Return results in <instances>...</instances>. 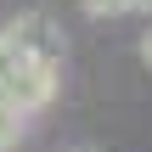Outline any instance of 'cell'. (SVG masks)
Returning <instances> with one entry per match:
<instances>
[{
  "label": "cell",
  "instance_id": "obj_4",
  "mask_svg": "<svg viewBox=\"0 0 152 152\" xmlns=\"http://www.w3.org/2000/svg\"><path fill=\"white\" fill-rule=\"evenodd\" d=\"M85 6V17H124L130 11V0H79Z\"/></svg>",
  "mask_w": 152,
  "mask_h": 152
},
{
  "label": "cell",
  "instance_id": "obj_3",
  "mask_svg": "<svg viewBox=\"0 0 152 152\" xmlns=\"http://www.w3.org/2000/svg\"><path fill=\"white\" fill-rule=\"evenodd\" d=\"M23 141H28V113L0 96V152H17Z\"/></svg>",
  "mask_w": 152,
  "mask_h": 152
},
{
  "label": "cell",
  "instance_id": "obj_5",
  "mask_svg": "<svg viewBox=\"0 0 152 152\" xmlns=\"http://www.w3.org/2000/svg\"><path fill=\"white\" fill-rule=\"evenodd\" d=\"M135 45H141V62H147V68H152V23H147V34H141Z\"/></svg>",
  "mask_w": 152,
  "mask_h": 152
},
{
  "label": "cell",
  "instance_id": "obj_1",
  "mask_svg": "<svg viewBox=\"0 0 152 152\" xmlns=\"http://www.w3.org/2000/svg\"><path fill=\"white\" fill-rule=\"evenodd\" d=\"M56 90H62V56L56 51H23V45H11V56L0 68V96L34 118V113H45L56 102Z\"/></svg>",
  "mask_w": 152,
  "mask_h": 152
},
{
  "label": "cell",
  "instance_id": "obj_2",
  "mask_svg": "<svg viewBox=\"0 0 152 152\" xmlns=\"http://www.w3.org/2000/svg\"><path fill=\"white\" fill-rule=\"evenodd\" d=\"M0 34H6L11 45H23V51H56V56H62V28H56V23H51V11H39V6L17 11Z\"/></svg>",
  "mask_w": 152,
  "mask_h": 152
},
{
  "label": "cell",
  "instance_id": "obj_6",
  "mask_svg": "<svg viewBox=\"0 0 152 152\" xmlns=\"http://www.w3.org/2000/svg\"><path fill=\"white\" fill-rule=\"evenodd\" d=\"M130 11H152V0H130Z\"/></svg>",
  "mask_w": 152,
  "mask_h": 152
}]
</instances>
